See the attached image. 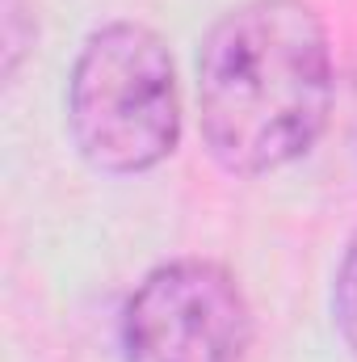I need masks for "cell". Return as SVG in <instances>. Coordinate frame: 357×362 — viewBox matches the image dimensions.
<instances>
[{"instance_id": "obj_1", "label": "cell", "mask_w": 357, "mask_h": 362, "mask_svg": "<svg viewBox=\"0 0 357 362\" xmlns=\"http://www.w3.org/2000/svg\"><path fill=\"white\" fill-rule=\"evenodd\" d=\"M332 47L303 0H244L227 8L198 51L202 139L236 177L303 160L332 114Z\"/></svg>"}, {"instance_id": "obj_2", "label": "cell", "mask_w": 357, "mask_h": 362, "mask_svg": "<svg viewBox=\"0 0 357 362\" xmlns=\"http://www.w3.org/2000/svg\"><path fill=\"white\" fill-rule=\"evenodd\" d=\"M68 127L76 152L109 177L164 165L181 144V85L169 42L139 21L92 30L72 64Z\"/></svg>"}, {"instance_id": "obj_3", "label": "cell", "mask_w": 357, "mask_h": 362, "mask_svg": "<svg viewBox=\"0 0 357 362\" xmlns=\"http://www.w3.org/2000/svg\"><path fill=\"white\" fill-rule=\"evenodd\" d=\"M253 308L240 278L206 257L147 274L122 308L126 362H244Z\"/></svg>"}, {"instance_id": "obj_4", "label": "cell", "mask_w": 357, "mask_h": 362, "mask_svg": "<svg viewBox=\"0 0 357 362\" xmlns=\"http://www.w3.org/2000/svg\"><path fill=\"white\" fill-rule=\"evenodd\" d=\"M332 316L337 329L345 337V346L357 354V232L349 236L341 266H337V282H332Z\"/></svg>"}]
</instances>
